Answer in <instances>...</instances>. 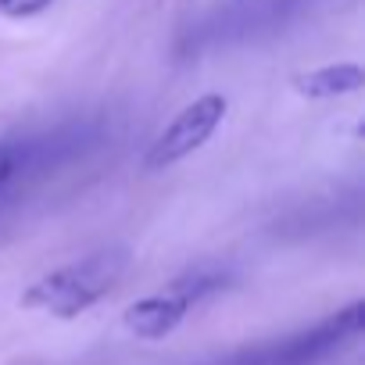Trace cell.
<instances>
[{
  "label": "cell",
  "mask_w": 365,
  "mask_h": 365,
  "mask_svg": "<svg viewBox=\"0 0 365 365\" xmlns=\"http://www.w3.org/2000/svg\"><path fill=\"white\" fill-rule=\"evenodd\" d=\"M129 269V255L125 251H93L79 262H68L47 276H40L26 294H22V308L29 312H43L51 319H79L83 312H90L97 301H104L118 279Z\"/></svg>",
  "instance_id": "1"
},
{
  "label": "cell",
  "mask_w": 365,
  "mask_h": 365,
  "mask_svg": "<svg viewBox=\"0 0 365 365\" xmlns=\"http://www.w3.org/2000/svg\"><path fill=\"white\" fill-rule=\"evenodd\" d=\"M219 287H222V279H219V276H205V272L172 279L165 290L133 301V304L122 312V326H125L136 340H165L168 333H175V329L182 326V319L190 315V308H194L205 294H212V290H219Z\"/></svg>",
  "instance_id": "2"
},
{
  "label": "cell",
  "mask_w": 365,
  "mask_h": 365,
  "mask_svg": "<svg viewBox=\"0 0 365 365\" xmlns=\"http://www.w3.org/2000/svg\"><path fill=\"white\" fill-rule=\"evenodd\" d=\"M226 111H230V101L222 93H205V97L190 101L154 136V143L143 154V168L147 172H161V168L179 165L182 158H190L194 150H201L215 136V129L222 125Z\"/></svg>",
  "instance_id": "3"
},
{
  "label": "cell",
  "mask_w": 365,
  "mask_h": 365,
  "mask_svg": "<svg viewBox=\"0 0 365 365\" xmlns=\"http://www.w3.org/2000/svg\"><path fill=\"white\" fill-rule=\"evenodd\" d=\"M361 326H365V304H361V301H351L344 312L329 315L326 322H319V326H315V329H308L304 336L290 340V344H287V351H283V361H287V365L315 361L319 354H326V351L340 347L344 340L358 336V333H361Z\"/></svg>",
  "instance_id": "4"
},
{
  "label": "cell",
  "mask_w": 365,
  "mask_h": 365,
  "mask_svg": "<svg viewBox=\"0 0 365 365\" xmlns=\"http://www.w3.org/2000/svg\"><path fill=\"white\" fill-rule=\"evenodd\" d=\"M361 86H365V72L354 61H336V65H322V68L294 76V90L304 101H336V97L358 93Z\"/></svg>",
  "instance_id": "5"
},
{
  "label": "cell",
  "mask_w": 365,
  "mask_h": 365,
  "mask_svg": "<svg viewBox=\"0 0 365 365\" xmlns=\"http://www.w3.org/2000/svg\"><path fill=\"white\" fill-rule=\"evenodd\" d=\"M54 0H0V15L8 19H33L40 11H47Z\"/></svg>",
  "instance_id": "6"
},
{
  "label": "cell",
  "mask_w": 365,
  "mask_h": 365,
  "mask_svg": "<svg viewBox=\"0 0 365 365\" xmlns=\"http://www.w3.org/2000/svg\"><path fill=\"white\" fill-rule=\"evenodd\" d=\"M15 168H19V154H15V147H11V143H0V190L8 187V179L15 175Z\"/></svg>",
  "instance_id": "7"
}]
</instances>
